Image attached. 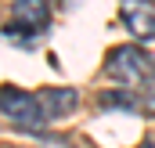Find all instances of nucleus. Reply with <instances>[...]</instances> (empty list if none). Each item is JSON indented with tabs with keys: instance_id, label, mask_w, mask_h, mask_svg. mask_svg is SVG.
Instances as JSON below:
<instances>
[{
	"instance_id": "nucleus-4",
	"label": "nucleus",
	"mask_w": 155,
	"mask_h": 148,
	"mask_svg": "<svg viewBox=\"0 0 155 148\" xmlns=\"http://www.w3.org/2000/svg\"><path fill=\"white\" fill-rule=\"evenodd\" d=\"M123 25L137 40L155 36V7L148 0H123Z\"/></svg>"
},
{
	"instance_id": "nucleus-5",
	"label": "nucleus",
	"mask_w": 155,
	"mask_h": 148,
	"mask_svg": "<svg viewBox=\"0 0 155 148\" xmlns=\"http://www.w3.org/2000/svg\"><path fill=\"white\" fill-rule=\"evenodd\" d=\"M11 15H15V25H7L11 33H36V29H43L47 25V0H15V7H11Z\"/></svg>"
},
{
	"instance_id": "nucleus-1",
	"label": "nucleus",
	"mask_w": 155,
	"mask_h": 148,
	"mask_svg": "<svg viewBox=\"0 0 155 148\" xmlns=\"http://www.w3.org/2000/svg\"><path fill=\"white\" fill-rule=\"evenodd\" d=\"M105 72H108V79H116L119 87H126V90L130 87H148L155 79V62H152V54L144 47L126 43V47H116L108 54Z\"/></svg>"
},
{
	"instance_id": "nucleus-6",
	"label": "nucleus",
	"mask_w": 155,
	"mask_h": 148,
	"mask_svg": "<svg viewBox=\"0 0 155 148\" xmlns=\"http://www.w3.org/2000/svg\"><path fill=\"white\" fill-rule=\"evenodd\" d=\"M97 109H123V112H134V98L126 94V90H105L101 98H97Z\"/></svg>"
},
{
	"instance_id": "nucleus-2",
	"label": "nucleus",
	"mask_w": 155,
	"mask_h": 148,
	"mask_svg": "<svg viewBox=\"0 0 155 148\" xmlns=\"http://www.w3.org/2000/svg\"><path fill=\"white\" fill-rule=\"evenodd\" d=\"M0 112H4V119L25 126L29 134L33 130H43V123H47V116L40 109V94H29V90L11 87V83L0 87Z\"/></svg>"
},
{
	"instance_id": "nucleus-3",
	"label": "nucleus",
	"mask_w": 155,
	"mask_h": 148,
	"mask_svg": "<svg viewBox=\"0 0 155 148\" xmlns=\"http://www.w3.org/2000/svg\"><path fill=\"white\" fill-rule=\"evenodd\" d=\"M40 109L47 116V123L51 119H65V116H72L79 109V90H72V87H47V90H40Z\"/></svg>"
},
{
	"instance_id": "nucleus-7",
	"label": "nucleus",
	"mask_w": 155,
	"mask_h": 148,
	"mask_svg": "<svg viewBox=\"0 0 155 148\" xmlns=\"http://www.w3.org/2000/svg\"><path fill=\"white\" fill-rule=\"evenodd\" d=\"M144 112L155 116V90H148V98H144Z\"/></svg>"
},
{
	"instance_id": "nucleus-8",
	"label": "nucleus",
	"mask_w": 155,
	"mask_h": 148,
	"mask_svg": "<svg viewBox=\"0 0 155 148\" xmlns=\"http://www.w3.org/2000/svg\"><path fill=\"white\" fill-rule=\"evenodd\" d=\"M137 148H155V145H152V141H144V145H137Z\"/></svg>"
}]
</instances>
